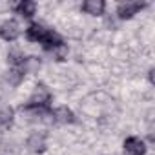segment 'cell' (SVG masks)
<instances>
[{"label":"cell","instance_id":"6da1fadb","mask_svg":"<svg viewBox=\"0 0 155 155\" xmlns=\"http://www.w3.org/2000/svg\"><path fill=\"white\" fill-rule=\"evenodd\" d=\"M49 101H51V91L48 90L46 84L40 82V84L35 86V90H33V93L29 97V102L26 106H31V108H48Z\"/></svg>","mask_w":155,"mask_h":155},{"label":"cell","instance_id":"7a4b0ae2","mask_svg":"<svg viewBox=\"0 0 155 155\" xmlns=\"http://www.w3.org/2000/svg\"><path fill=\"white\" fill-rule=\"evenodd\" d=\"M0 37L8 42H15L20 37V26L17 20H6L0 24Z\"/></svg>","mask_w":155,"mask_h":155},{"label":"cell","instance_id":"3957f363","mask_svg":"<svg viewBox=\"0 0 155 155\" xmlns=\"http://www.w3.org/2000/svg\"><path fill=\"white\" fill-rule=\"evenodd\" d=\"M144 6L146 4H140V2H120L117 6V15H119V18L128 20L133 15H137L140 9H144Z\"/></svg>","mask_w":155,"mask_h":155},{"label":"cell","instance_id":"277c9868","mask_svg":"<svg viewBox=\"0 0 155 155\" xmlns=\"http://www.w3.org/2000/svg\"><path fill=\"white\" fill-rule=\"evenodd\" d=\"M124 151H126V155H144L146 142L139 137H128L124 140Z\"/></svg>","mask_w":155,"mask_h":155},{"label":"cell","instance_id":"5b68a950","mask_svg":"<svg viewBox=\"0 0 155 155\" xmlns=\"http://www.w3.org/2000/svg\"><path fill=\"white\" fill-rule=\"evenodd\" d=\"M53 119L57 122H62V124H73L77 119H75V113L68 108V106H58L55 111H53Z\"/></svg>","mask_w":155,"mask_h":155},{"label":"cell","instance_id":"8992f818","mask_svg":"<svg viewBox=\"0 0 155 155\" xmlns=\"http://www.w3.org/2000/svg\"><path fill=\"white\" fill-rule=\"evenodd\" d=\"M28 148L33 151V153H42L46 150V137L42 133H31L28 137Z\"/></svg>","mask_w":155,"mask_h":155},{"label":"cell","instance_id":"52a82bcc","mask_svg":"<svg viewBox=\"0 0 155 155\" xmlns=\"http://www.w3.org/2000/svg\"><path fill=\"white\" fill-rule=\"evenodd\" d=\"M104 9H106V4L102 2V0H86V2L82 4V11L88 13V15H93V17L102 15Z\"/></svg>","mask_w":155,"mask_h":155},{"label":"cell","instance_id":"ba28073f","mask_svg":"<svg viewBox=\"0 0 155 155\" xmlns=\"http://www.w3.org/2000/svg\"><path fill=\"white\" fill-rule=\"evenodd\" d=\"M46 28L42 26V24H31L28 29H26V37H28V40H31V42H42V38H44V35H46Z\"/></svg>","mask_w":155,"mask_h":155},{"label":"cell","instance_id":"9c48e42d","mask_svg":"<svg viewBox=\"0 0 155 155\" xmlns=\"http://www.w3.org/2000/svg\"><path fill=\"white\" fill-rule=\"evenodd\" d=\"M15 11H17L20 17H24V18H31V17L35 15V11H37V4L31 2V0H22L20 4L15 6Z\"/></svg>","mask_w":155,"mask_h":155},{"label":"cell","instance_id":"30bf717a","mask_svg":"<svg viewBox=\"0 0 155 155\" xmlns=\"http://www.w3.org/2000/svg\"><path fill=\"white\" fill-rule=\"evenodd\" d=\"M38 69H40V58H37V57H26V60L20 68L22 73H35Z\"/></svg>","mask_w":155,"mask_h":155},{"label":"cell","instance_id":"8fae6325","mask_svg":"<svg viewBox=\"0 0 155 155\" xmlns=\"http://www.w3.org/2000/svg\"><path fill=\"white\" fill-rule=\"evenodd\" d=\"M24 60H26V57H24V53L20 51V49H11L9 53H8V62L13 66V68H22V64H24Z\"/></svg>","mask_w":155,"mask_h":155},{"label":"cell","instance_id":"7c38bea8","mask_svg":"<svg viewBox=\"0 0 155 155\" xmlns=\"http://www.w3.org/2000/svg\"><path fill=\"white\" fill-rule=\"evenodd\" d=\"M13 115H15L13 108L2 106V108H0V126H9L13 122Z\"/></svg>","mask_w":155,"mask_h":155},{"label":"cell","instance_id":"4fadbf2b","mask_svg":"<svg viewBox=\"0 0 155 155\" xmlns=\"http://www.w3.org/2000/svg\"><path fill=\"white\" fill-rule=\"evenodd\" d=\"M148 79H150V82L153 84V69H150V71H148Z\"/></svg>","mask_w":155,"mask_h":155}]
</instances>
